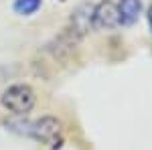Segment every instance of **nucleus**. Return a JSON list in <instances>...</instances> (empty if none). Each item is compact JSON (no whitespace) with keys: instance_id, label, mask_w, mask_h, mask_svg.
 Here are the masks:
<instances>
[{"instance_id":"obj_1","label":"nucleus","mask_w":152,"mask_h":150,"mask_svg":"<svg viewBox=\"0 0 152 150\" xmlns=\"http://www.w3.org/2000/svg\"><path fill=\"white\" fill-rule=\"evenodd\" d=\"M28 134L35 140H39L41 144L49 146L51 150L61 148V144H63V124L55 116H43L35 120L28 126Z\"/></svg>"},{"instance_id":"obj_2","label":"nucleus","mask_w":152,"mask_h":150,"mask_svg":"<svg viewBox=\"0 0 152 150\" xmlns=\"http://www.w3.org/2000/svg\"><path fill=\"white\" fill-rule=\"evenodd\" d=\"M35 91L31 85L26 83H14L10 85L8 89H4L0 102L2 105L10 112V114H16V116H24L28 114L33 108H35Z\"/></svg>"},{"instance_id":"obj_3","label":"nucleus","mask_w":152,"mask_h":150,"mask_svg":"<svg viewBox=\"0 0 152 150\" xmlns=\"http://www.w3.org/2000/svg\"><path fill=\"white\" fill-rule=\"evenodd\" d=\"M120 26V12L114 0H102L94 6V29H116Z\"/></svg>"},{"instance_id":"obj_4","label":"nucleus","mask_w":152,"mask_h":150,"mask_svg":"<svg viewBox=\"0 0 152 150\" xmlns=\"http://www.w3.org/2000/svg\"><path fill=\"white\" fill-rule=\"evenodd\" d=\"M71 24H73V31L79 37L87 35L91 29H94V4H79L73 16H71Z\"/></svg>"},{"instance_id":"obj_5","label":"nucleus","mask_w":152,"mask_h":150,"mask_svg":"<svg viewBox=\"0 0 152 150\" xmlns=\"http://www.w3.org/2000/svg\"><path fill=\"white\" fill-rule=\"evenodd\" d=\"M118 12H120V24H134L142 12V0H120Z\"/></svg>"},{"instance_id":"obj_6","label":"nucleus","mask_w":152,"mask_h":150,"mask_svg":"<svg viewBox=\"0 0 152 150\" xmlns=\"http://www.w3.org/2000/svg\"><path fill=\"white\" fill-rule=\"evenodd\" d=\"M41 4H43V0H14V4H12V10L16 12V14H23V16H28V14H33L41 8Z\"/></svg>"},{"instance_id":"obj_7","label":"nucleus","mask_w":152,"mask_h":150,"mask_svg":"<svg viewBox=\"0 0 152 150\" xmlns=\"http://www.w3.org/2000/svg\"><path fill=\"white\" fill-rule=\"evenodd\" d=\"M146 18H148V26H150V31H152V4L148 6V10H146Z\"/></svg>"}]
</instances>
